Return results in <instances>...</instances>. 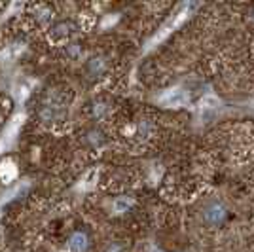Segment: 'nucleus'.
I'll use <instances>...</instances> for the list:
<instances>
[{
    "mask_svg": "<svg viewBox=\"0 0 254 252\" xmlns=\"http://www.w3.org/2000/svg\"><path fill=\"white\" fill-rule=\"evenodd\" d=\"M70 249L72 252H85L87 249V235L82 231H76L74 235L70 237Z\"/></svg>",
    "mask_w": 254,
    "mask_h": 252,
    "instance_id": "2",
    "label": "nucleus"
},
{
    "mask_svg": "<svg viewBox=\"0 0 254 252\" xmlns=\"http://www.w3.org/2000/svg\"><path fill=\"white\" fill-rule=\"evenodd\" d=\"M230 216V210L224 205V201L220 199H212L207 201L201 209V218L207 226H212V228H218L222 226L224 222L228 220Z\"/></svg>",
    "mask_w": 254,
    "mask_h": 252,
    "instance_id": "1",
    "label": "nucleus"
},
{
    "mask_svg": "<svg viewBox=\"0 0 254 252\" xmlns=\"http://www.w3.org/2000/svg\"><path fill=\"white\" fill-rule=\"evenodd\" d=\"M105 252H126V247H124L122 243H118V241L108 243V245L105 247Z\"/></svg>",
    "mask_w": 254,
    "mask_h": 252,
    "instance_id": "3",
    "label": "nucleus"
}]
</instances>
